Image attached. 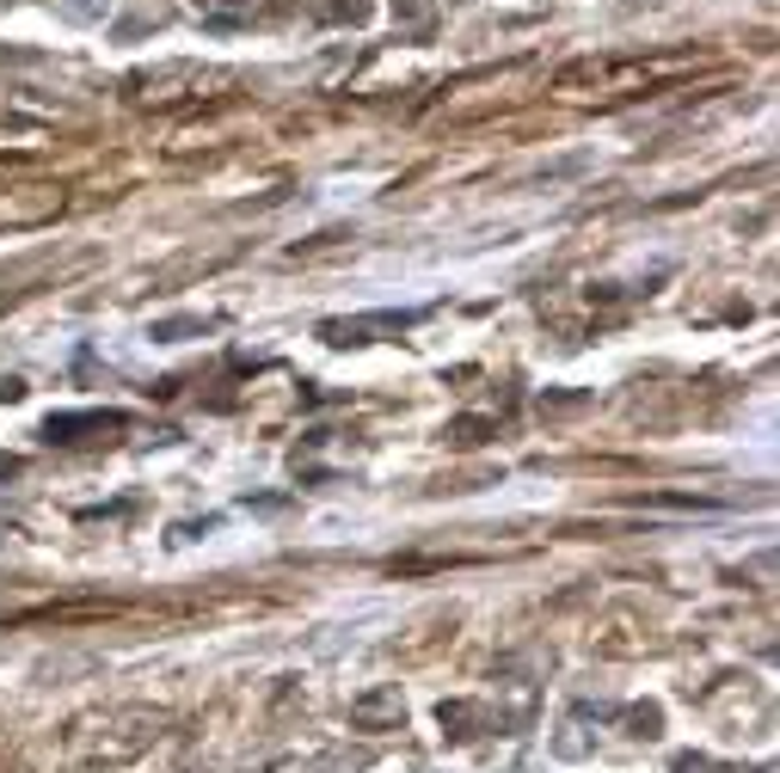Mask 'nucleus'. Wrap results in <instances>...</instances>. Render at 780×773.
<instances>
[{
  "instance_id": "3",
  "label": "nucleus",
  "mask_w": 780,
  "mask_h": 773,
  "mask_svg": "<svg viewBox=\"0 0 780 773\" xmlns=\"http://www.w3.org/2000/svg\"><path fill=\"white\" fill-rule=\"evenodd\" d=\"M400 694H369V700H357V706H351V718H357V725H381V718H400Z\"/></svg>"
},
{
  "instance_id": "4",
  "label": "nucleus",
  "mask_w": 780,
  "mask_h": 773,
  "mask_svg": "<svg viewBox=\"0 0 780 773\" xmlns=\"http://www.w3.org/2000/svg\"><path fill=\"white\" fill-rule=\"evenodd\" d=\"M369 13H375V0H326L320 7L326 25H369Z\"/></svg>"
},
{
  "instance_id": "2",
  "label": "nucleus",
  "mask_w": 780,
  "mask_h": 773,
  "mask_svg": "<svg viewBox=\"0 0 780 773\" xmlns=\"http://www.w3.org/2000/svg\"><path fill=\"white\" fill-rule=\"evenodd\" d=\"M412 313H363V320H326L320 325V338L326 344H369L375 332H406Z\"/></svg>"
},
{
  "instance_id": "5",
  "label": "nucleus",
  "mask_w": 780,
  "mask_h": 773,
  "mask_svg": "<svg viewBox=\"0 0 780 773\" xmlns=\"http://www.w3.org/2000/svg\"><path fill=\"white\" fill-rule=\"evenodd\" d=\"M393 13H400V25H406V32H431V0H393Z\"/></svg>"
},
{
  "instance_id": "7",
  "label": "nucleus",
  "mask_w": 780,
  "mask_h": 773,
  "mask_svg": "<svg viewBox=\"0 0 780 773\" xmlns=\"http://www.w3.org/2000/svg\"><path fill=\"white\" fill-rule=\"evenodd\" d=\"M480 430H485V424H480V418H461V424H455V430H449V436H455V442H480Z\"/></svg>"
},
{
  "instance_id": "8",
  "label": "nucleus",
  "mask_w": 780,
  "mask_h": 773,
  "mask_svg": "<svg viewBox=\"0 0 780 773\" xmlns=\"http://www.w3.org/2000/svg\"><path fill=\"white\" fill-rule=\"evenodd\" d=\"M13 473H19V461H13V454H0V480H13Z\"/></svg>"
},
{
  "instance_id": "6",
  "label": "nucleus",
  "mask_w": 780,
  "mask_h": 773,
  "mask_svg": "<svg viewBox=\"0 0 780 773\" xmlns=\"http://www.w3.org/2000/svg\"><path fill=\"white\" fill-rule=\"evenodd\" d=\"M191 332H209V320H167V325H154L160 344H179V338H191Z\"/></svg>"
},
{
  "instance_id": "1",
  "label": "nucleus",
  "mask_w": 780,
  "mask_h": 773,
  "mask_svg": "<svg viewBox=\"0 0 780 773\" xmlns=\"http://www.w3.org/2000/svg\"><path fill=\"white\" fill-rule=\"evenodd\" d=\"M124 430V412H56L44 424L49 442H93V436H111Z\"/></svg>"
}]
</instances>
